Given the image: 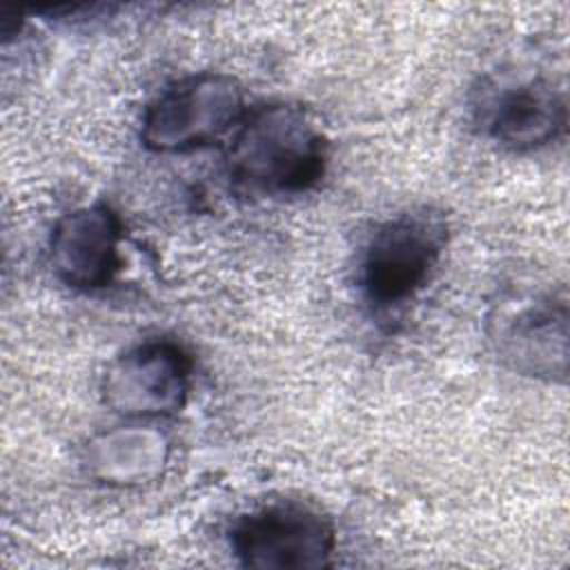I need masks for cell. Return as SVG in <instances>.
Here are the masks:
<instances>
[{"mask_svg": "<svg viewBox=\"0 0 570 570\" xmlns=\"http://www.w3.org/2000/svg\"><path fill=\"white\" fill-rule=\"evenodd\" d=\"M169 439L151 425H122L94 436L85 448V468L105 485L127 488L158 479L169 461Z\"/></svg>", "mask_w": 570, "mask_h": 570, "instance_id": "9c48e42d", "label": "cell"}, {"mask_svg": "<svg viewBox=\"0 0 570 570\" xmlns=\"http://www.w3.org/2000/svg\"><path fill=\"white\" fill-rule=\"evenodd\" d=\"M194 361L171 338H147L116 356L102 376V401L131 421L178 414L191 392Z\"/></svg>", "mask_w": 570, "mask_h": 570, "instance_id": "8992f818", "label": "cell"}, {"mask_svg": "<svg viewBox=\"0 0 570 570\" xmlns=\"http://www.w3.org/2000/svg\"><path fill=\"white\" fill-rule=\"evenodd\" d=\"M122 223L107 203H89L62 214L49 236L53 276L76 292H98L114 283L122 256Z\"/></svg>", "mask_w": 570, "mask_h": 570, "instance_id": "52a82bcc", "label": "cell"}, {"mask_svg": "<svg viewBox=\"0 0 570 570\" xmlns=\"http://www.w3.org/2000/svg\"><path fill=\"white\" fill-rule=\"evenodd\" d=\"M481 125L503 149H541L566 131V91L548 78H523L514 85H503L483 100Z\"/></svg>", "mask_w": 570, "mask_h": 570, "instance_id": "ba28073f", "label": "cell"}, {"mask_svg": "<svg viewBox=\"0 0 570 570\" xmlns=\"http://www.w3.org/2000/svg\"><path fill=\"white\" fill-rule=\"evenodd\" d=\"M245 94L236 78L200 71L167 85L140 120V142L156 154H185L207 147L243 120Z\"/></svg>", "mask_w": 570, "mask_h": 570, "instance_id": "277c9868", "label": "cell"}, {"mask_svg": "<svg viewBox=\"0 0 570 570\" xmlns=\"http://www.w3.org/2000/svg\"><path fill=\"white\" fill-rule=\"evenodd\" d=\"M494 356L530 379L566 381L568 296L566 289L534 285L503 292L485 316Z\"/></svg>", "mask_w": 570, "mask_h": 570, "instance_id": "3957f363", "label": "cell"}, {"mask_svg": "<svg viewBox=\"0 0 570 570\" xmlns=\"http://www.w3.org/2000/svg\"><path fill=\"white\" fill-rule=\"evenodd\" d=\"M327 138L307 109L274 100L245 111L227 147L229 176L249 191L294 196L325 174Z\"/></svg>", "mask_w": 570, "mask_h": 570, "instance_id": "6da1fadb", "label": "cell"}, {"mask_svg": "<svg viewBox=\"0 0 570 570\" xmlns=\"http://www.w3.org/2000/svg\"><path fill=\"white\" fill-rule=\"evenodd\" d=\"M229 548L240 566L258 570H318L336 550L334 521L303 501H276L238 517Z\"/></svg>", "mask_w": 570, "mask_h": 570, "instance_id": "5b68a950", "label": "cell"}, {"mask_svg": "<svg viewBox=\"0 0 570 570\" xmlns=\"http://www.w3.org/2000/svg\"><path fill=\"white\" fill-rule=\"evenodd\" d=\"M450 238L443 212L421 205L399 212L370 234L358 265L365 301L381 312L412 301L432 278Z\"/></svg>", "mask_w": 570, "mask_h": 570, "instance_id": "7a4b0ae2", "label": "cell"}]
</instances>
